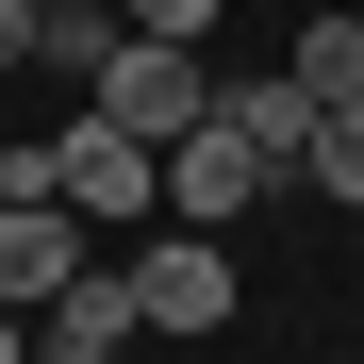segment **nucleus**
Masks as SVG:
<instances>
[{
  "label": "nucleus",
  "instance_id": "7ed1b4c3",
  "mask_svg": "<svg viewBox=\"0 0 364 364\" xmlns=\"http://www.w3.org/2000/svg\"><path fill=\"white\" fill-rule=\"evenodd\" d=\"M50 149H67V215H83V232H149V215H166V149H149V133L67 116Z\"/></svg>",
  "mask_w": 364,
  "mask_h": 364
},
{
  "label": "nucleus",
  "instance_id": "39448f33",
  "mask_svg": "<svg viewBox=\"0 0 364 364\" xmlns=\"http://www.w3.org/2000/svg\"><path fill=\"white\" fill-rule=\"evenodd\" d=\"M83 265H100V249H83V215H67V199H0V298H17V315H50Z\"/></svg>",
  "mask_w": 364,
  "mask_h": 364
},
{
  "label": "nucleus",
  "instance_id": "f257e3e1",
  "mask_svg": "<svg viewBox=\"0 0 364 364\" xmlns=\"http://www.w3.org/2000/svg\"><path fill=\"white\" fill-rule=\"evenodd\" d=\"M116 265H133V331H182V348L232 331V298H249V282H232V249H215V232H182V215H149Z\"/></svg>",
  "mask_w": 364,
  "mask_h": 364
},
{
  "label": "nucleus",
  "instance_id": "2eb2a0df",
  "mask_svg": "<svg viewBox=\"0 0 364 364\" xmlns=\"http://www.w3.org/2000/svg\"><path fill=\"white\" fill-rule=\"evenodd\" d=\"M33 364H133V348H33Z\"/></svg>",
  "mask_w": 364,
  "mask_h": 364
},
{
  "label": "nucleus",
  "instance_id": "1a4fd4ad",
  "mask_svg": "<svg viewBox=\"0 0 364 364\" xmlns=\"http://www.w3.org/2000/svg\"><path fill=\"white\" fill-rule=\"evenodd\" d=\"M100 50H116V0H50V17H33V67L100 83Z\"/></svg>",
  "mask_w": 364,
  "mask_h": 364
},
{
  "label": "nucleus",
  "instance_id": "9b49d317",
  "mask_svg": "<svg viewBox=\"0 0 364 364\" xmlns=\"http://www.w3.org/2000/svg\"><path fill=\"white\" fill-rule=\"evenodd\" d=\"M215 17H232V0H116V33H166V50H199Z\"/></svg>",
  "mask_w": 364,
  "mask_h": 364
},
{
  "label": "nucleus",
  "instance_id": "4468645a",
  "mask_svg": "<svg viewBox=\"0 0 364 364\" xmlns=\"http://www.w3.org/2000/svg\"><path fill=\"white\" fill-rule=\"evenodd\" d=\"M0 364H33V315H17V298H0Z\"/></svg>",
  "mask_w": 364,
  "mask_h": 364
},
{
  "label": "nucleus",
  "instance_id": "f8f14e48",
  "mask_svg": "<svg viewBox=\"0 0 364 364\" xmlns=\"http://www.w3.org/2000/svg\"><path fill=\"white\" fill-rule=\"evenodd\" d=\"M0 199H67V149L50 133H0Z\"/></svg>",
  "mask_w": 364,
  "mask_h": 364
},
{
  "label": "nucleus",
  "instance_id": "20e7f679",
  "mask_svg": "<svg viewBox=\"0 0 364 364\" xmlns=\"http://www.w3.org/2000/svg\"><path fill=\"white\" fill-rule=\"evenodd\" d=\"M265 182H282V166H265L249 133H232V116H199V133H166V215H182V232H232V215L265 199Z\"/></svg>",
  "mask_w": 364,
  "mask_h": 364
},
{
  "label": "nucleus",
  "instance_id": "9d476101",
  "mask_svg": "<svg viewBox=\"0 0 364 364\" xmlns=\"http://www.w3.org/2000/svg\"><path fill=\"white\" fill-rule=\"evenodd\" d=\"M298 166H315V182H331V199L364 215V100H331V116H315V149H298Z\"/></svg>",
  "mask_w": 364,
  "mask_h": 364
},
{
  "label": "nucleus",
  "instance_id": "6e6552de",
  "mask_svg": "<svg viewBox=\"0 0 364 364\" xmlns=\"http://www.w3.org/2000/svg\"><path fill=\"white\" fill-rule=\"evenodd\" d=\"M282 83L315 100V116H331V100H364V17H348V0H331L315 33H298V67H282Z\"/></svg>",
  "mask_w": 364,
  "mask_h": 364
},
{
  "label": "nucleus",
  "instance_id": "f03ea898",
  "mask_svg": "<svg viewBox=\"0 0 364 364\" xmlns=\"http://www.w3.org/2000/svg\"><path fill=\"white\" fill-rule=\"evenodd\" d=\"M83 116H116V133H199V116H215V83H199V50H166V33H116L100 50V83H83Z\"/></svg>",
  "mask_w": 364,
  "mask_h": 364
},
{
  "label": "nucleus",
  "instance_id": "ddd939ff",
  "mask_svg": "<svg viewBox=\"0 0 364 364\" xmlns=\"http://www.w3.org/2000/svg\"><path fill=\"white\" fill-rule=\"evenodd\" d=\"M33 17H50V0H0V67H33Z\"/></svg>",
  "mask_w": 364,
  "mask_h": 364
},
{
  "label": "nucleus",
  "instance_id": "423d86ee",
  "mask_svg": "<svg viewBox=\"0 0 364 364\" xmlns=\"http://www.w3.org/2000/svg\"><path fill=\"white\" fill-rule=\"evenodd\" d=\"M33 348H133V265H83V282L33 315Z\"/></svg>",
  "mask_w": 364,
  "mask_h": 364
},
{
  "label": "nucleus",
  "instance_id": "0eeeda50",
  "mask_svg": "<svg viewBox=\"0 0 364 364\" xmlns=\"http://www.w3.org/2000/svg\"><path fill=\"white\" fill-rule=\"evenodd\" d=\"M215 116H232L265 166H298V149H315V100H298V83H215Z\"/></svg>",
  "mask_w": 364,
  "mask_h": 364
}]
</instances>
